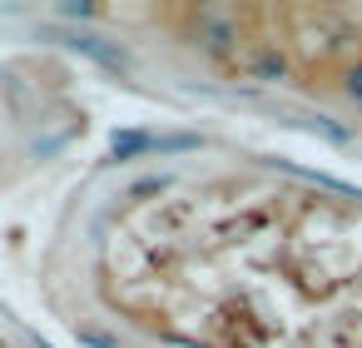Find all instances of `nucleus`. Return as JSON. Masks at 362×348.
<instances>
[{
	"label": "nucleus",
	"instance_id": "nucleus-2",
	"mask_svg": "<svg viewBox=\"0 0 362 348\" xmlns=\"http://www.w3.org/2000/svg\"><path fill=\"white\" fill-rule=\"evenodd\" d=\"M347 95L362 105V65H357V70H347Z\"/></svg>",
	"mask_w": 362,
	"mask_h": 348
},
{
	"label": "nucleus",
	"instance_id": "nucleus-1",
	"mask_svg": "<svg viewBox=\"0 0 362 348\" xmlns=\"http://www.w3.org/2000/svg\"><path fill=\"white\" fill-rule=\"evenodd\" d=\"M70 45H75V50H85V55H90V60H100V65H115V70L124 65V50H110V45H100L95 35H75Z\"/></svg>",
	"mask_w": 362,
	"mask_h": 348
}]
</instances>
